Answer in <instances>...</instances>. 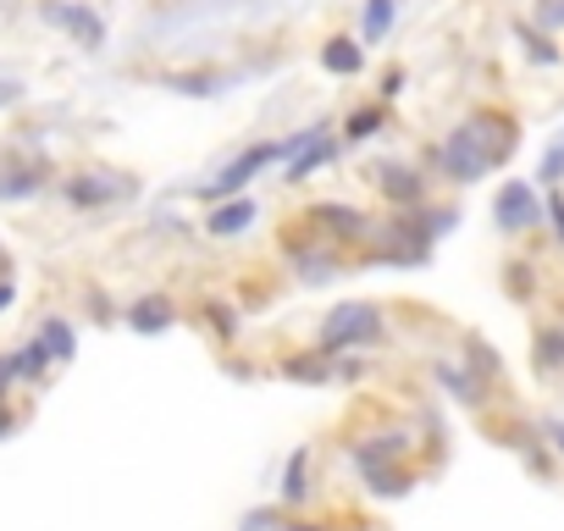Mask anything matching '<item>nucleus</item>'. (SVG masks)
I'll list each match as a JSON object with an SVG mask.
<instances>
[{"label":"nucleus","mask_w":564,"mask_h":531,"mask_svg":"<svg viewBox=\"0 0 564 531\" xmlns=\"http://www.w3.org/2000/svg\"><path fill=\"white\" fill-rule=\"evenodd\" d=\"M40 18H45L51 29L73 34L84 51H106V23H100V12L78 7V0H45V7H40Z\"/></svg>","instance_id":"nucleus-3"},{"label":"nucleus","mask_w":564,"mask_h":531,"mask_svg":"<svg viewBox=\"0 0 564 531\" xmlns=\"http://www.w3.org/2000/svg\"><path fill=\"white\" fill-rule=\"evenodd\" d=\"M322 67H327V73L355 78V73L366 67V51H360L355 40H344V34H338V40H327V45H322Z\"/></svg>","instance_id":"nucleus-11"},{"label":"nucleus","mask_w":564,"mask_h":531,"mask_svg":"<svg viewBox=\"0 0 564 531\" xmlns=\"http://www.w3.org/2000/svg\"><path fill=\"white\" fill-rule=\"evenodd\" d=\"M542 437H547V443L564 454V421H558V415H547V421H542Z\"/></svg>","instance_id":"nucleus-27"},{"label":"nucleus","mask_w":564,"mask_h":531,"mask_svg":"<svg viewBox=\"0 0 564 531\" xmlns=\"http://www.w3.org/2000/svg\"><path fill=\"white\" fill-rule=\"evenodd\" d=\"M249 221H254V199H221V205H210V216H205L210 238H232V232H243Z\"/></svg>","instance_id":"nucleus-9"},{"label":"nucleus","mask_w":564,"mask_h":531,"mask_svg":"<svg viewBox=\"0 0 564 531\" xmlns=\"http://www.w3.org/2000/svg\"><path fill=\"white\" fill-rule=\"evenodd\" d=\"M172 89H183V95H221V78H172Z\"/></svg>","instance_id":"nucleus-21"},{"label":"nucleus","mask_w":564,"mask_h":531,"mask_svg":"<svg viewBox=\"0 0 564 531\" xmlns=\"http://www.w3.org/2000/svg\"><path fill=\"white\" fill-rule=\"evenodd\" d=\"M172 322H177V311H172V300H166V294H144V300H133V305H128V327H133V333H144V338H150V333H166Z\"/></svg>","instance_id":"nucleus-8"},{"label":"nucleus","mask_w":564,"mask_h":531,"mask_svg":"<svg viewBox=\"0 0 564 531\" xmlns=\"http://www.w3.org/2000/svg\"><path fill=\"white\" fill-rule=\"evenodd\" d=\"M377 183H382V194H388V199H399V205H415V199L426 194V183H421L410 166H382V172H377Z\"/></svg>","instance_id":"nucleus-12"},{"label":"nucleus","mask_w":564,"mask_h":531,"mask_svg":"<svg viewBox=\"0 0 564 531\" xmlns=\"http://www.w3.org/2000/svg\"><path fill=\"white\" fill-rule=\"evenodd\" d=\"M12 305H18V283H12V278H0V316H7Z\"/></svg>","instance_id":"nucleus-29"},{"label":"nucleus","mask_w":564,"mask_h":531,"mask_svg":"<svg viewBox=\"0 0 564 531\" xmlns=\"http://www.w3.org/2000/svg\"><path fill=\"white\" fill-rule=\"evenodd\" d=\"M399 23V0H366V40H388Z\"/></svg>","instance_id":"nucleus-14"},{"label":"nucleus","mask_w":564,"mask_h":531,"mask_svg":"<svg viewBox=\"0 0 564 531\" xmlns=\"http://www.w3.org/2000/svg\"><path fill=\"white\" fill-rule=\"evenodd\" d=\"M305 278H311V283L333 278V260H322V254H305Z\"/></svg>","instance_id":"nucleus-24"},{"label":"nucleus","mask_w":564,"mask_h":531,"mask_svg":"<svg viewBox=\"0 0 564 531\" xmlns=\"http://www.w3.org/2000/svg\"><path fill=\"white\" fill-rule=\"evenodd\" d=\"M282 371H289V377H305V382H322V377H327V366H322V360H289Z\"/></svg>","instance_id":"nucleus-23"},{"label":"nucleus","mask_w":564,"mask_h":531,"mask_svg":"<svg viewBox=\"0 0 564 531\" xmlns=\"http://www.w3.org/2000/svg\"><path fill=\"white\" fill-rule=\"evenodd\" d=\"M276 155H282V144H254V150H243L238 161H227V166H221V172H216V177H210L199 194H205V199H227V194H238V188H243V183H249L260 166H271Z\"/></svg>","instance_id":"nucleus-5"},{"label":"nucleus","mask_w":564,"mask_h":531,"mask_svg":"<svg viewBox=\"0 0 564 531\" xmlns=\"http://www.w3.org/2000/svg\"><path fill=\"white\" fill-rule=\"evenodd\" d=\"M366 476H371V492H377V498H404V492H410V476H404V470L366 465Z\"/></svg>","instance_id":"nucleus-16"},{"label":"nucleus","mask_w":564,"mask_h":531,"mask_svg":"<svg viewBox=\"0 0 564 531\" xmlns=\"http://www.w3.org/2000/svg\"><path fill=\"white\" fill-rule=\"evenodd\" d=\"M509 150H514V122L503 111H476L459 133H448V144L437 150V161H443V172L454 183H476L492 166H503Z\"/></svg>","instance_id":"nucleus-1"},{"label":"nucleus","mask_w":564,"mask_h":531,"mask_svg":"<svg viewBox=\"0 0 564 531\" xmlns=\"http://www.w3.org/2000/svg\"><path fill=\"white\" fill-rule=\"evenodd\" d=\"M12 432H18V415H12V410H0V437H12Z\"/></svg>","instance_id":"nucleus-30"},{"label":"nucleus","mask_w":564,"mask_h":531,"mask_svg":"<svg viewBox=\"0 0 564 531\" xmlns=\"http://www.w3.org/2000/svg\"><path fill=\"white\" fill-rule=\"evenodd\" d=\"M377 128H382V111H377V106H366V111H355V117H349L344 139H371Z\"/></svg>","instance_id":"nucleus-19"},{"label":"nucleus","mask_w":564,"mask_h":531,"mask_svg":"<svg viewBox=\"0 0 564 531\" xmlns=\"http://www.w3.org/2000/svg\"><path fill=\"white\" fill-rule=\"evenodd\" d=\"M536 177H542V183H564V139H553V144H547V155H542Z\"/></svg>","instance_id":"nucleus-20"},{"label":"nucleus","mask_w":564,"mask_h":531,"mask_svg":"<svg viewBox=\"0 0 564 531\" xmlns=\"http://www.w3.org/2000/svg\"><path fill=\"white\" fill-rule=\"evenodd\" d=\"M12 382H18V366H12V355H0V399H7Z\"/></svg>","instance_id":"nucleus-28"},{"label":"nucleus","mask_w":564,"mask_h":531,"mask_svg":"<svg viewBox=\"0 0 564 531\" xmlns=\"http://www.w3.org/2000/svg\"><path fill=\"white\" fill-rule=\"evenodd\" d=\"M547 221H553V232H558V243H564V194L547 199Z\"/></svg>","instance_id":"nucleus-26"},{"label":"nucleus","mask_w":564,"mask_h":531,"mask_svg":"<svg viewBox=\"0 0 564 531\" xmlns=\"http://www.w3.org/2000/svg\"><path fill=\"white\" fill-rule=\"evenodd\" d=\"M18 100H23V84H18V78H0V111L18 106Z\"/></svg>","instance_id":"nucleus-25"},{"label":"nucleus","mask_w":564,"mask_h":531,"mask_svg":"<svg viewBox=\"0 0 564 531\" xmlns=\"http://www.w3.org/2000/svg\"><path fill=\"white\" fill-rule=\"evenodd\" d=\"M542 216H547V205L536 199L531 183H503L498 199H492V221H498L503 232H525V227H536Z\"/></svg>","instance_id":"nucleus-4"},{"label":"nucleus","mask_w":564,"mask_h":531,"mask_svg":"<svg viewBox=\"0 0 564 531\" xmlns=\"http://www.w3.org/2000/svg\"><path fill=\"white\" fill-rule=\"evenodd\" d=\"M7 266H12V260H7V249H0V278H7Z\"/></svg>","instance_id":"nucleus-31"},{"label":"nucleus","mask_w":564,"mask_h":531,"mask_svg":"<svg viewBox=\"0 0 564 531\" xmlns=\"http://www.w3.org/2000/svg\"><path fill=\"white\" fill-rule=\"evenodd\" d=\"M377 338H382L377 305H338L322 322V349H355V344H377Z\"/></svg>","instance_id":"nucleus-2"},{"label":"nucleus","mask_w":564,"mask_h":531,"mask_svg":"<svg viewBox=\"0 0 564 531\" xmlns=\"http://www.w3.org/2000/svg\"><path fill=\"white\" fill-rule=\"evenodd\" d=\"M40 188H45L40 172H0V199H29V194H40Z\"/></svg>","instance_id":"nucleus-18"},{"label":"nucleus","mask_w":564,"mask_h":531,"mask_svg":"<svg viewBox=\"0 0 564 531\" xmlns=\"http://www.w3.org/2000/svg\"><path fill=\"white\" fill-rule=\"evenodd\" d=\"M40 344L51 349V360H56V366L78 355V338H73V327H67V322H45V327H40Z\"/></svg>","instance_id":"nucleus-13"},{"label":"nucleus","mask_w":564,"mask_h":531,"mask_svg":"<svg viewBox=\"0 0 564 531\" xmlns=\"http://www.w3.org/2000/svg\"><path fill=\"white\" fill-rule=\"evenodd\" d=\"M238 531H276V509H249L238 520Z\"/></svg>","instance_id":"nucleus-22"},{"label":"nucleus","mask_w":564,"mask_h":531,"mask_svg":"<svg viewBox=\"0 0 564 531\" xmlns=\"http://www.w3.org/2000/svg\"><path fill=\"white\" fill-rule=\"evenodd\" d=\"M128 194H133V183L117 177V172H84V177L67 183L73 205H111V199H128Z\"/></svg>","instance_id":"nucleus-6"},{"label":"nucleus","mask_w":564,"mask_h":531,"mask_svg":"<svg viewBox=\"0 0 564 531\" xmlns=\"http://www.w3.org/2000/svg\"><path fill=\"white\" fill-rule=\"evenodd\" d=\"M12 366H18V377H40V371H45V366H56V360H51V349H45L40 338H29V344L12 355Z\"/></svg>","instance_id":"nucleus-15"},{"label":"nucleus","mask_w":564,"mask_h":531,"mask_svg":"<svg viewBox=\"0 0 564 531\" xmlns=\"http://www.w3.org/2000/svg\"><path fill=\"white\" fill-rule=\"evenodd\" d=\"M282 531H322V525H282Z\"/></svg>","instance_id":"nucleus-32"},{"label":"nucleus","mask_w":564,"mask_h":531,"mask_svg":"<svg viewBox=\"0 0 564 531\" xmlns=\"http://www.w3.org/2000/svg\"><path fill=\"white\" fill-rule=\"evenodd\" d=\"M536 366H542V371H558V366H564V333H558V327H542V333H536Z\"/></svg>","instance_id":"nucleus-17"},{"label":"nucleus","mask_w":564,"mask_h":531,"mask_svg":"<svg viewBox=\"0 0 564 531\" xmlns=\"http://www.w3.org/2000/svg\"><path fill=\"white\" fill-rule=\"evenodd\" d=\"M282 503H300L305 492H311V448H294L289 454V465H282Z\"/></svg>","instance_id":"nucleus-10"},{"label":"nucleus","mask_w":564,"mask_h":531,"mask_svg":"<svg viewBox=\"0 0 564 531\" xmlns=\"http://www.w3.org/2000/svg\"><path fill=\"white\" fill-rule=\"evenodd\" d=\"M311 221L327 232V238H344V243H360L371 227H366V216L355 210V205H316L311 210Z\"/></svg>","instance_id":"nucleus-7"}]
</instances>
